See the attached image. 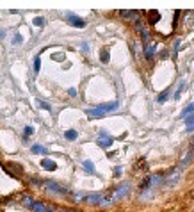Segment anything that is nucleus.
Here are the masks:
<instances>
[{
    "mask_svg": "<svg viewBox=\"0 0 194 212\" xmlns=\"http://www.w3.org/2000/svg\"><path fill=\"white\" fill-rule=\"evenodd\" d=\"M114 109H117V102H114V104H105V105L94 107V109H89L87 114H89V116H103L105 112H111V110H114Z\"/></svg>",
    "mask_w": 194,
    "mask_h": 212,
    "instance_id": "f257e3e1",
    "label": "nucleus"
},
{
    "mask_svg": "<svg viewBox=\"0 0 194 212\" xmlns=\"http://www.w3.org/2000/svg\"><path fill=\"white\" fill-rule=\"evenodd\" d=\"M45 187H46L48 193H54V194H59V196H68V194H70V191H68L66 187H62V185H59V184H55V182H46Z\"/></svg>",
    "mask_w": 194,
    "mask_h": 212,
    "instance_id": "f03ea898",
    "label": "nucleus"
},
{
    "mask_svg": "<svg viewBox=\"0 0 194 212\" xmlns=\"http://www.w3.org/2000/svg\"><path fill=\"white\" fill-rule=\"evenodd\" d=\"M66 18H68V22H70V23H71L73 27H77V29H82V27H85V22H84L82 18L75 16V14H68Z\"/></svg>",
    "mask_w": 194,
    "mask_h": 212,
    "instance_id": "7ed1b4c3",
    "label": "nucleus"
},
{
    "mask_svg": "<svg viewBox=\"0 0 194 212\" xmlns=\"http://www.w3.org/2000/svg\"><path fill=\"white\" fill-rule=\"evenodd\" d=\"M119 14L126 20H139V11H119Z\"/></svg>",
    "mask_w": 194,
    "mask_h": 212,
    "instance_id": "20e7f679",
    "label": "nucleus"
},
{
    "mask_svg": "<svg viewBox=\"0 0 194 212\" xmlns=\"http://www.w3.org/2000/svg\"><path fill=\"white\" fill-rule=\"evenodd\" d=\"M178 178H180V169H178V168H175V169H173V173L167 177V184L175 185V184L178 182Z\"/></svg>",
    "mask_w": 194,
    "mask_h": 212,
    "instance_id": "39448f33",
    "label": "nucleus"
},
{
    "mask_svg": "<svg viewBox=\"0 0 194 212\" xmlns=\"http://www.w3.org/2000/svg\"><path fill=\"white\" fill-rule=\"evenodd\" d=\"M41 166H43V168H46L48 171L57 169V164H55V162H52V160H48V159H43V160H41Z\"/></svg>",
    "mask_w": 194,
    "mask_h": 212,
    "instance_id": "423d86ee",
    "label": "nucleus"
},
{
    "mask_svg": "<svg viewBox=\"0 0 194 212\" xmlns=\"http://www.w3.org/2000/svg\"><path fill=\"white\" fill-rule=\"evenodd\" d=\"M32 211L34 212H52L50 209H46L43 203H39V202H34V205H32Z\"/></svg>",
    "mask_w": 194,
    "mask_h": 212,
    "instance_id": "0eeeda50",
    "label": "nucleus"
},
{
    "mask_svg": "<svg viewBox=\"0 0 194 212\" xmlns=\"http://www.w3.org/2000/svg\"><path fill=\"white\" fill-rule=\"evenodd\" d=\"M128 187H130L128 184H123V185H121V187H119V189L116 191V194H114L112 198H121V196H123V194H125V193L128 191Z\"/></svg>",
    "mask_w": 194,
    "mask_h": 212,
    "instance_id": "6e6552de",
    "label": "nucleus"
},
{
    "mask_svg": "<svg viewBox=\"0 0 194 212\" xmlns=\"http://www.w3.org/2000/svg\"><path fill=\"white\" fill-rule=\"evenodd\" d=\"M167 96H169V89H166V91H162V93L158 95V98H157V102H158V104H164V102L167 100Z\"/></svg>",
    "mask_w": 194,
    "mask_h": 212,
    "instance_id": "1a4fd4ad",
    "label": "nucleus"
},
{
    "mask_svg": "<svg viewBox=\"0 0 194 212\" xmlns=\"http://www.w3.org/2000/svg\"><path fill=\"white\" fill-rule=\"evenodd\" d=\"M185 89V80H182L180 82V86H178V89H176V93H175V100H178L180 98V95H182V91Z\"/></svg>",
    "mask_w": 194,
    "mask_h": 212,
    "instance_id": "9d476101",
    "label": "nucleus"
},
{
    "mask_svg": "<svg viewBox=\"0 0 194 212\" xmlns=\"http://www.w3.org/2000/svg\"><path fill=\"white\" fill-rule=\"evenodd\" d=\"M102 198H103L102 194H91V196H89V202H91V203H102V202H103Z\"/></svg>",
    "mask_w": 194,
    "mask_h": 212,
    "instance_id": "9b49d317",
    "label": "nucleus"
},
{
    "mask_svg": "<svg viewBox=\"0 0 194 212\" xmlns=\"http://www.w3.org/2000/svg\"><path fill=\"white\" fill-rule=\"evenodd\" d=\"M193 110H194V104H191V105H187L185 109H184V112H182V116H180V118H182V119H184V118H187Z\"/></svg>",
    "mask_w": 194,
    "mask_h": 212,
    "instance_id": "f8f14e48",
    "label": "nucleus"
},
{
    "mask_svg": "<svg viewBox=\"0 0 194 212\" xmlns=\"http://www.w3.org/2000/svg\"><path fill=\"white\" fill-rule=\"evenodd\" d=\"M158 18H160V14H158L157 11H150V23H155V22H158Z\"/></svg>",
    "mask_w": 194,
    "mask_h": 212,
    "instance_id": "ddd939ff",
    "label": "nucleus"
},
{
    "mask_svg": "<svg viewBox=\"0 0 194 212\" xmlns=\"http://www.w3.org/2000/svg\"><path fill=\"white\" fill-rule=\"evenodd\" d=\"M77 132H75V130H68V132H66V134H64V137H66V139H70V141H73V139H77Z\"/></svg>",
    "mask_w": 194,
    "mask_h": 212,
    "instance_id": "4468645a",
    "label": "nucleus"
},
{
    "mask_svg": "<svg viewBox=\"0 0 194 212\" xmlns=\"http://www.w3.org/2000/svg\"><path fill=\"white\" fill-rule=\"evenodd\" d=\"M32 152H34V153H46V150H45L43 146H39V144H34V146H32Z\"/></svg>",
    "mask_w": 194,
    "mask_h": 212,
    "instance_id": "2eb2a0df",
    "label": "nucleus"
},
{
    "mask_svg": "<svg viewBox=\"0 0 194 212\" xmlns=\"http://www.w3.org/2000/svg\"><path fill=\"white\" fill-rule=\"evenodd\" d=\"M84 168H85V171H87V173H93V171H94V169H93V162H91V160H85V162H84Z\"/></svg>",
    "mask_w": 194,
    "mask_h": 212,
    "instance_id": "dca6fc26",
    "label": "nucleus"
},
{
    "mask_svg": "<svg viewBox=\"0 0 194 212\" xmlns=\"http://www.w3.org/2000/svg\"><path fill=\"white\" fill-rule=\"evenodd\" d=\"M100 59H102V63H109V50H103Z\"/></svg>",
    "mask_w": 194,
    "mask_h": 212,
    "instance_id": "f3484780",
    "label": "nucleus"
},
{
    "mask_svg": "<svg viewBox=\"0 0 194 212\" xmlns=\"http://www.w3.org/2000/svg\"><path fill=\"white\" fill-rule=\"evenodd\" d=\"M100 146H103V148H107V146H111L112 144V139H103V141H98Z\"/></svg>",
    "mask_w": 194,
    "mask_h": 212,
    "instance_id": "a211bd4d",
    "label": "nucleus"
},
{
    "mask_svg": "<svg viewBox=\"0 0 194 212\" xmlns=\"http://www.w3.org/2000/svg\"><path fill=\"white\" fill-rule=\"evenodd\" d=\"M153 54H155V46H150V48L146 50V57H148V59H152V57H153Z\"/></svg>",
    "mask_w": 194,
    "mask_h": 212,
    "instance_id": "6ab92c4d",
    "label": "nucleus"
},
{
    "mask_svg": "<svg viewBox=\"0 0 194 212\" xmlns=\"http://www.w3.org/2000/svg\"><path fill=\"white\" fill-rule=\"evenodd\" d=\"M23 203H25L27 207H30V209H32V205H34V202L30 200V196H27V198H23Z\"/></svg>",
    "mask_w": 194,
    "mask_h": 212,
    "instance_id": "aec40b11",
    "label": "nucleus"
},
{
    "mask_svg": "<svg viewBox=\"0 0 194 212\" xmlns=\"http://www.w3.org/2000/svg\"><path fill=\"white\" fill-rule=\"evenodd\" d=\"M34 25H38V27H43V25H45V20H43V18H34Z\"/></svg>",
    "mask_w": 194,
    "mask_h": 212,
    "instance_id": "412c9836",
    "label": "nucleus"
},
{
    "mask_svg": "<svg viewBox=\"0 0 194 212\" xmlns=\"http://www.w3.org/2000/svg\"><path fill=\"white\" fill-rule=\"evenodd\" d=\"M184 119H185V123H187V125H194V114H193V116H187V118H184Z\"/></svg>",
    "mask_w": 194,
    "mask_h": 212,
    "instance_id": "4be33fe9",
    "label": "nucleus"
},
{
    "mask_svg": "<svg viewBox=\"0 0 194 212\" xmlns=\"http://www.w3.org/2000/svg\"><path fill=\"white\" fill-rule=\"evenodd\" d=\"M34 71L36 73L39 71V57H36V61H34Z\"/></svg>",
    "mask_w": 194,
    "mask_h": 212,
    "instance_id": "5701e85b",
    "label": "nucleus"
},
{
    "mask_svg": "<svg viewBox=\"0 0 194 212\" xmlns=\"http://www.w3.org/2000/svg\"><path fill=\"white\" fill-rule=\"evenodd\" d=\"M39 107H43V109H46V110H50V109H52V107L48 105L46 102H39Z\"/></svg>",
    "mask_w": 194,
    "mask_h": 212,
    "instance_id": "b1692460",
    "label": "nucleus"
},
{
    "mask_svg": "<svg viewBox=\"0 0 194 212\" xmlns=\"http://www.w3.org/2000/svg\"><path fill=\"white\" fill-rule=\"evenodd\" d=\"M32 132H34V128H32V127H27V128H25V136H30Z\"/></svg>",
    "mask_w": 194,
    "mask_h": 212,
    "instance_id": "393cba45",
    "label": "nucleus"
},
{
    "mask_svg": "<svg viewBox=\"0 0 194 212\" xmlns=\"http://www.w3.org/2000/svg\"><path fill=\"white\" fill-rule=\"evenodd\" d=\"M54 59H57V61H62V59H64V55H62V54H57V55H54Z\"/></svg>",
    "mask_w": 194,
    "mask_h": 212,
    "instance_id": "a878e982",
    "label": "nucleus"
},
{
    "mask_svg": "<svg viewBox=\"0 0 194 212\" xmlns=\"http://www.w3.org/2000/svg\"><path fill=\"white\" fill-rule=\"evenodd\" d=\"M14 43H16V45H20V43H22V36H20V34L16 36V41H14Z\"/></svg>",
    "mask_w": 194,
    "mask_h": 212,
    "instance_id": "bb28decb",
    "label": "nucleus"
},
{
    "mask_svg": "<svg viewBox=\"0 0 194 212\" xmlns=\"http://www.w3.org/2000/svg\"><path fill=\"white\" fill-rule=\"evenodd\" d=\"M70 95H71V96H75V95H77V89H73V87H71V89H70Z\"/></svg>",
    "mask_w": 194,
    "mask_h": 212,
    "instance_id": "cd10ccee",
    "label": "nucleus"
},
{
    "mask_svg": "<svg viewBox=\"0 0 194 212\" xmlns=\"http://www.w3.org/2000/svg\"><path fill=\"white\" fill-rule=\"evenodd\" d=\"M187 132H194V125H189V127H187Z\"/></svg>",
    "mask_w": 194,
    "mask_h": 212,
    "instance_id": "c85d7f7f",
    "label": "nucleus"
},
{
    "mask_svg": "<svg viewBox=\"0 0 194 212\" xmlns=\"http://www.w3.org/2000/svg\"><path fill=\"white\" fill-rule=\"evenodd\" d=\"M191 150H194V137H193V143H191Z\"/></svg>",
    "mask_w": 194,
    "mask_h": 212,
    "instance_id": "c756f323",
    "label": "nucleus"
}]
</instances>
